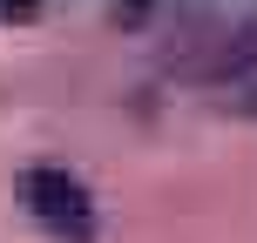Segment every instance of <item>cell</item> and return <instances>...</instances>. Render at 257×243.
<instances>
[{
	"label": "cell",
	"instance_id": "cell-1",
	"mask_svg": "<svg viewBox=\"0 0 257 243\" xmlns=\"http://www.w3.org/2000/svg\"><path fill=\"white\" fill-rule=\"evenodd\" d=\"M21 203H27V216H34L48 236H61V243H95V196H88V182H81L75 169L34 162V169L21 176Z\"/></svg>",
	"mask_w": 257,
	"mask_h": 243
}]
</instances>
